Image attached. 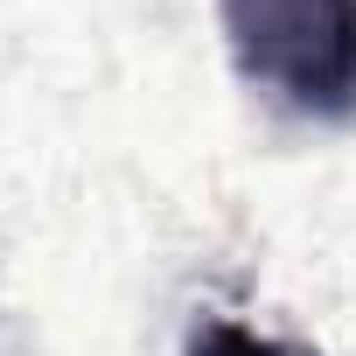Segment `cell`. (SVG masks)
I'll return each mask as SVG.
<instances>
[{"label": "cell", "mask_w": 356, "mask_h": 356, "mask_svg": "<svg viewBox=\"0 0 356 356\" xmlns=\"http://www.w3.org/2000/svg\"><path fill=\"white\" fill-rule=\"evenodd\" d=\"M217 22L252 91L321 126L356 119V0H217Z\"/></svg>", "instance_id": "1"}, {"label": "cell", "mask_w": 356, "mask_h": 356, "mask_svg": "<svg viewBox=\"0 0 356 356\" xmlns=\"http://www.w3.org/2000/svg\"><path fill=\"white\" fill-rule=\"evenodd\" d=\"M189 356H314L307 342H286V335H259L231 314H210L196 335H189Z\"/></svg>", "instance_id": "2"}]
</instances>
